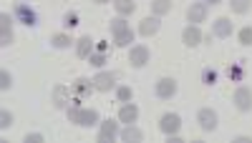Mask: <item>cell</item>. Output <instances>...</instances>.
<instances>
[{
    "label": "cell",
    "mask_w": 252,
    "mask_h": 143,
    "mask_svg": "<svg viewBox=\"0 0 252 143\" xmlns=\"http://www.w3.org/2000/svg\"><path fill=\"white\" fill-rule=\"evenodd\" d=\"M51 43H53V48H68L71 46V38L66 33H58V35L51 38Z\"/></svg>",
    "instance_id": "23"
},
{
    "label": "cell",
    "mask_w": 252,
    "mask_h": 143,
    "mask_svg": "<svg viewBox=\"0 0 252 143\" xmlns=\"http://www.w3.org/2000/svg\"><path fill=\"white\" fill-rule=\"evenodd\" d=\"M227 75L232 78V80H242V78H245V71H242L240 66H232V68L227 71Z\"/></svg>",
    "instance_id": "31"
},
{
    "label": "cell",
    "mask_w": 252,
    "mask_h": 143,
    "mask_svg": "<svg viewBox=\"0 0 252 143\" xmlns=\"http://www.w3.org/2000/svg\"><path fill=\"white\" fill-rule=\"evenodd\" d=\"M204 18H207V5H204V3H194L192 8L187 10V20H189L192 25L204 23Z\"/></svg>",
    "instance_id": "13"
},
{
    "label": "cell",
    "mask_w": 252,
    "mask_h": 143,
    "mask_svg": "<svg viewBox=\"0 0 252 143\" xmlns=\"http://www.w3.org/2000/svg\"><path fill=\"white\" fill-rule=\"evenodd\" d=\"M152 10L154 15H166L172 10V0H152Z\"/></svg>",
    "instance_id": "21"
},
{
    "label": "cell",
    "mask_w": 252,
    "mask_h": 143,
    "mask_svg": "<svg viewBox=\"0 0 252 143\" xmlns=\"http://www.w3.org/2000/svg\"><path fill=\"white\" fill-rule=\"evenodd\" d=\"M10 126H13V116L8 111H3L0 113V128H10Z\"/></svg>",
    "instance_id": "32"
},
{
    "label": "cell",
    "mask_w": 252,
    "mask_h": 143,
    "mask_svg": "<svg viewBox=\"0 0 252 143\" xmlns=\"http://www.w3.org/2000/svg\"><path fill=\"white\" fill-rule=\"evenodd\" d=\"M63 25H66V28H76V25H78V13H66V18H63Z\"/></svg>",
    "instance_id": "30"
},
{
    "label": "cell",
    "mask_w": 252,
    "mask_h": 143,
    "mask_svg": "<svg viewBox=\"0 0 252 143\" xmlns=\"http://www.w3.org/2000/svg\"><path fill=\"white\" fill-rule=\"evenodd\" d=\"M240 43H242V46H252V28H250V25L240 30Z\"/></svg>",
    "instance_id": "26"
},
{
    "label": "cell",
    "mask_w": 252,
    "mask_h": 143,
    "mask_svg": "<svg viewBox=\"0 0 252 143\" xmlns=\"http://www.w3.org/2000/svg\"><path fill=\"white\" fill-rule=\"evenodd\" d=\"M177 93V80L174 78H159L157 80V95L159 98H172Z\"/></svg>",
    "instance_id": "10"
},
{
    "label": "cell",
    "mask_w": 252,
    "mask_h": 143,
    "mask_svg": "<svg viewBox=\"0 0 252 143\" xmlns=\"http://www.w3.org/2000/svg\"><path fill=\"white\" fill-rule=\"evenodd\" d=\"M197 123H199L202 131H215L217 128V113L212 108H202L197 113Z\"/></svg>",
    "instance_id": "4"
},
{
    "label": "cell",
    "mask_w": 252,
    "mask_h": 143,
    "mask_svg": "<svg viewBox=\"0 0 252 143\" xmlns=\"http://www.w3.org/2000/svg\"><path fill=\"white\" fill-rule=\"evenodd\" d=\"M94 3H109V0H94Z\"/></svg>",
    "instance_id": "36"
},
{
    "label": "cell",
    "mask_w": 252,
    "mask_h": 143,
    "mask_svg": "<svg viewBox=\"0 0 252 143\" xmlns=\"http://www.w3.org/2000/svg\"><path fill=\"white\" fill-rule=\"evenodd\" d=\"M202 80H204L207 86H212L215 80H217V73H215L212 68H204V71H202Z\"/></svg>",
    "instance_id": "29"
},
{
    "label": "cell",
    "mask_w": 252,
    "mask_h": 143,
    "mask_svg": "<svg viewBox=\"0 0 252 143\" xmlns=\"http://www.w3.org/2000/svg\"><path fill=\"white\" fill-rule=\"evenodd\" d=\"M106 48H109V46H106V43H103V40H101V43L96 46V50H98V53H103V50H106Z\"/></svg>",
    "instance_id": "34"
},
{
    "label": "cell",
    "mask_w": 252,
    "mask_h": 143,
    "mask_svg": "<svg viewBox=\"0 0 252 143\" xmlns=\"http://www.w3.org/2000/svg\"><path fill=\"white\" fill-rule=\"evenodd\" d=\"M182 43H184L187 48L199 46V43H202V30H199L197 25H187L184 33H182Z\"/></svg>",
    "instance_id": "8"
},
{
    "label": "cell",
    "mask_w": 252,
    "mask_h": 143,
    "mask_svg": "<svg viewBox=\"0 0 252 143\" xmlns=\"http://www.w3.org/2000/svg\"><path fill=\"white\" fill-rule=\"evenodd\" d=\"M182 128V118L177 113H164L161 120H159V131L166 133V136H174L177 131Z\"/></svg>",
    "instance_id": "1"
},
{
    "label": "cell",
    "mask_w": 252,
    "mask_h": 143,
    "mask_svg": "<svg viewBox=\"0 0 252 143\" xmlns=\"http://www.w3.org/2000/svg\"><path fill=\"white\" fill-rule=\"evenodd\" d=\"M116 73H109V71H103V73H98L96 78H94V86H96V91H101V93H106V91H111L114 86H116Z\"/></svg>",
    "instance_id": "6"
},
{
    "label": "cell",
    "mask_w": 252,
    "mask_h": 143,
    "mask_svg": "<svg viewBox=\"0 0 252 143\" xmlns=\"http://www.w3.org/2000/svg\"><path fill=\"white\" fill-rule=\"evenodd\" d=\"M10 86H13V78H10V73H8V71H0V88L8 91Z\"/></svg>",
    "instance_id": "28"
},
{
    "label": "cell",
    "mask_w": 252,
    "mask_h": 143,
    "mask_svg": "<svg viewBox=\"0 0 252 143\" xmlns=\"http://www.w3.org/2000/svg\"><path fill=\"white\" fill-rule=\"evenodd\" d=\"M13 43V18L10 13H3L0 15V46L8 48Z\"/></svg>",
    "instance_id": "2"
},
{
    "label": "cell",
    "mask_w": 252,
    "mask_h": 143,
    "mask_svg": "<svg viewBox=\"0 0 252 143\" xmlns=\"http://www.w3.org/2000/svg\"><path fill=\"white\" fill-rule=\"evenodd\" d=\"M26 143H43V136H40V133H28Z\"/></svg>",
    "instance_id": "33"
},
{
    "label": "cell",
    "mask_w": 252,
    "mask_h": 143,
    "mask_svg": "<svg viewBox=\"0 0 252 143\" xmlns=\"http://www.w3.org/2000/svg\"><path fill=\"white\" fill-rule=\"evenodd\" d=\"M89 63H91V66H96V68H101L103 63H106V55L96 50V53H91V55H89Z\"/></svg>",
    "instance_id": "24"
},
{
    "label": "cell",
    "mask_w": 252,
    "mask_h": 143,
    "mask_svg": "<svg viewBox=\"0 0 252 143\" xmlns=\"http://www.w3.org/2000/svg\"><path fill=\"white\" fill-rule=\"evenodd\" d=\"M71 91L78 98H89L91 91H96V86H94V80H89V78H78L76 83H71Z\"/></svg>",
    "instance_id": "12"
},
{
    "label": "cell",
    "mask_w": 252,
    "mask_h": 143,
    "mask_svg": "<svg viewBox=\"0 0 252 143\" xmlns=\"http://www.w3.org/2000/svg\"><path fill=\"white\" fill-rule=\"evenodd\" d=\"M114 8L119 15H131L136 10V3L134 0H114Z\"/></svg>",
    "instance_id": "20"
},
{
    "label": "cell",
    "mask_w": 252,
    "mask_h": 143,
    "mask_svg": "<svg viewBox=\"0 0 252 143\" xmlns=\"http://www.w3.org/2000/svg\"><path fill=\"white\" fill-rule=\"evenodd\" d=\"M15 18H18L23 25H31V28L38 23V15H35L28 5H23V3H18V5H15Z\"/></svg>",
    "instance_id": "11"
},
{
    "label": "cell",
    "mask_w": 252,
    "mask_h": 143,
    "mask_svg": "<svg viewBox=\"0 0 252 143\" xmlns=\"http://www.w3.org/2000/svg\"><path fill=\"white\" fill-rule=\"evenodd\" d=\"M126 28H129V25H126L124 18H114V20H111V33H114V35L121 33V30H126Z\"/></svg>",
    "instance_id": "25"
},
{
    "label": "cell",
    "mask_w": 252,
    "mask_h": 143,
    "mask_svg": "<svg viewBox=\"0 0 252 143\" xmlns=\"http://www.w3.org/2000/svg\"><path fill=\"white\" fill-rule=\"evenodd\" d=\"M229 5H232V13L245 15V13L252 8V0H229Z\"/></svg>",
    "instance_id": "22"
},
{
    "label": "cell",
    "mask_w": 252,
    "mask_h": 143,
    "mask_svg": "<svg viewBox=\"0 0 252 143\" xmlns=\"http://www.w3.org/2000/svg\"><path fill=\"white\" fill-rule=\"evenodd\" d=\"M235 106H237L240 111H250V108H252V91H250L247 86H240V88L235 91Z\"/></svg>",
    "instance_id": "9"
},
{
    "label": "cell",
    "mask_w": 252,
    "mask_h": 143,
    "mask_svg": "<svg viewBox=\"0 0 252 143\" xmlns=\"http://www.w3.org/2000/svg\"><path fill=\"white\" fill-rule=\"evenodd\" d=\"M71 98H73V91L66 88V86H56L53 88V106L56 108H66L71 103Z\"/></svg>",
    "instance_id": "7"
},
{
    "label": "cell",
    "mask_w": 252,
    "mask_h": 143,
    "mask_svg": "<svg viewBox=\"0 0 252 143\" xmlns=\"http://www.w3.org/2000/svg\"><path fill=\"white\" fill-rule=\"evenodd\" d=\"M159 18L154 15V18H144L141 20V25H139V33L141 35H146V38H149V35H154V33H159Z\"/></svg>",
    "instance_id": "16"
},
{
    "label": "cell",
    "mask_w": 252,
    "mask_h": 143,
    "mask_svg": "<svg viewBox=\"0 0 252 143\" xmlns=\"http://www.w3.org/2000/svg\"><path fill=\"white\" fill-rule=\"evenodd\" d=\"M129 63L134 68H144L146 63H149V48L146 46H134L131 53H129Z\"/></svg>",
    "instance_id": "5"
},
{
    "label": "cell",
    "mask_w": 252,
    "mask_h": 143,
    "mask_svg": "<svg viewBox=\"0 0 252 143\" xmlns=\"http://www.w3.org/2000/svg\"><path fill=\"white\" fill-rule=\"evenodd\" d=\"M91 53H94V43H91L89 35H83V38L78 40V46H76V55H78V58H89Z\"/></svg>",
    "instance_id": "18"
},
{
    "label": "cell",
    "mask_w": 252,
    "mask_h": 143,
    "mask_svg": "<svg viewBox=\"0 0 252 143\" xmlns=\"http://www.w3.org/2000/svg\"><path fill=\"white\" fill-rule=\"evenodd\" d=\"M116 98L121 100V103H129V100H131V88H126V86H121V88L116 91Z\"/></svg>",
    "instance_id": "27"
},
{
    "label": "cell",
    "mask_w": 252,
    "mask_h": 143,
    "mask_svg": "<svg viewBox=\"0 0 252 143\" xmlns=\"http://www.w3.org/2000/svg\"><path fill=\"white\" fill-rule=\"evenodd\" d=\"M136 118H139V108L134 103H124L121 111H119V120L121 123H136Z\"/></svg>",
    "instance_id": "14"
},
{
    "label": "cell",
    "mask_w": 252,
    "mask_h": 143,
    "mask_svg": "<svg viewBox=\"0 0 252 143\" xmlns=\"http://www.w3.org/2000/svg\"><path fill=\"white\" fill-rule=\"evenodd\" d=\"M119 136H121V141H126V143H139V141L144 138V133H141L136 126H131V123H129V128H124Z\"/></svg>",
    "instance_id": "17"
},
{
    "label": "cell",
    "mask_w": 252,
    "mask_h": 143,
    "mask_svg": "<svg viewBox=\"0 0 252 143\" xmlns=\"http://www.w3.org/2000/svg\"><path fill=\"white\" fill-rule=\"evenodd\" d=\"M18 3H20V0H18Z\"/></svg>",
    "instance_id": "37"
},
{
    "label": "cell",
    "mask_w": 252,
    "mask_h": 143,
    "mask_svg": "<svg viewBox=\"0 0 252 143\" xmlns=\"http://www.w3.org/2000/svg\"><path fill=\"white\" fill-rule=\"evenodd\" d=\"M129 43H134V30H131V28H126V30H121V33H116V35H114V46L126 48Z\"/></svg>",
    "instance_id": "19"
},
{
    "label": "cell",
    "mask_w": 252,
    "mask_h": 143,
    "mask_svg": "<svg viewBox=\"0 0 252 143\" xmlns=\"http://www.w3.org/2000/svg\"><path fill=\"white\" fill-rule=\"evenodd\" d=\"M204 3H212V5H217V3H222V0H204Z\"/></svg>",
    "instance_id": "35"
},
{
    "label": "cell",
    "mask_w": 252,
    "mask_h": 143,
    "mask_svg": "<svg viewBox=\"0 0 252 143\" xmlns=\"http://www.w3.org/2000/svg\"><path fill=\"white\" fill-rule=\"evenodd\" d=\"M101 128H98V141L101 143H109V141H114L116 136H119V123H116V120H101V123H98Z\"/></svg>",
    "instance_id": "3"
},
{
    "label": "cell",
    "mask_w": 252,
    "mask_h": 143,
    "mask_svg": "<svg viewBox=\"0 0 252 143\" xmlns=\"http://www.w3.org/2000/svg\"><path fill=\"white\" fill-rule=\"evenodd\" d=\"M212 33H215L217 38H227V35H232V20H229V18H217V20H215Z\"/></svg>",
    "instance_id": "15"
}]
</instances>
